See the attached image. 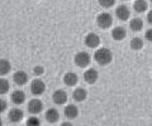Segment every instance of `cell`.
<instances>
[{
    "label": "cell",
    "mask_w": 152,
    "mask_h": 126,
    "mask_svg": "<svg viewBox=\"0 0 152 126\" xmlns=\"http://www.w3.org/2000/svg\"><path fill=\"white\" fill-rule=\"evenodd\" d=\"M129 28L133 32H140L142 28H143V22H142L140 18H133L129 23Z\"/></svg>",
    "instance_id": "obj_19"
},
{
    "label": "cell",
    "mask_w": 152,
    "mask_h": 126,
    "mask_svg": "<svg viewBox=\"0 0 152 126\" xmlns=\"http://www.w3.org/2000/svg\"><path fill=\"white\" fill-rule=\"evenodd\" d=\"M115 3V0H99V4L103 6V8H112Z\"/></svg>",
    "instance_id": "obj_24"
},
{
    "label": "cell",
    "mask_w": 152,
    "mask_h": 126,
    "mask_svg": "<svg viewBox=\"0 0 152 126\" xmlns=\"http://www.w3.org/2000/svg\"><path fill=\"white\" fill-rule=\"evenodd\" d=\"M27 126H41V121L36 116H31L29 119L27 120Z\"/></svg>",
    "instance_id": "obj_23"
},
{
    "label": "cell",
    "mask_w": 152,
    "mask_h": 126,
    "mask_svg": "<svg viewBox=\"0 0 152 126\" xmlns=\"http://www.w3.org/2000/svg\"><path fill=\"white\" fill-rule=\"evenodd\" d=\"M12 66L9 63V60L7 59H0V76H5L10 72Z\"/></svg>",
    "instance_id": "obj_18"
},
{
    "label": "cell",
    "mask_w": 152,
    "mask_h": 126,
    "mask_svg": "<svg viewBox=\"0 0 152 126\" xmlns=\"http://www.w3.org/2000/svg\"><path fill=\"white\" fill-rule=\"evenodd\" d=\"M98 78H99V74L96 72V69H94V68H90L84 73V80L88 83H95L98 81Z\"/></svg>",
    "instance_id": "obj_9"
},
{
    "label": "cell",
    "mask_w": 152,
    "mask_h": 126,
    "mask_svg": "<svg viewBox=\"0 0 152 126\" xmlns=\"http://www.w3.org/2000/svg\"><path fill=\"white\" fill-rule=\"evenodd\" d=\"M0 126H3V121H1V119H0Z\"/></svg>",
    "instance_id": "obj_30"
},
{
    "label": "cell",
    "mask_w": 152,
    "mask_h": 126,
    "mask_svg": "<svg viewBox=\"0 0 152 126\" xmlns=\"http://www.w3.org/2000/svg\"><path fill=\"white\" fill-rule=\"evenodd\" d=\"M85 44H86L89 48H96V47L100 44V38H99L98 34L90 33L85 37Z\"/></svg>",
    "instance_id": "obj_5"
},
{
    "label": "cell",
    "mask_w": 152,
    "mask_h": 126,
    "mask_svg": "<svg viewBox=\"0 0 152 126\" xmlns=\"http://www.w3.org/2000/svg\"><path fill=\"white\" fill-rule=\"evenodd\" d=\"M7 110V101L0 99V112H4Z\"/></svg>",
    "instance_id": "obj_26"
},
{
    "label": "cell",
    "mask_w": 152,
    "mask_h": 126,
    "mask_svg": "<svg viewBox=\"0 0 152 126\" xmlns=\"http://www.w3.org/2000/svg\"><path fill=\"white\" fill-rule=\"evenodd\" d=\"M145 37H146V39L147 40H150V42H152V29H148L146 32V34H145Z\"/></svg>",
    "instance_id": "obj_27"
},
{
    "label": "cell",
    "mask_w": 152,
    "mask_h": 126,
    "mask_svg": "<svg viewBox=\"0 0 152 126\" xmlns=\"http://www.w3.org/2000/svg\"><path fill=\"white\" fill-rule=\"evenodd\" d=\"M8 116L12 122H19V121H22V119H23V111L20 109H12L9 111Z\"/></svg>",
    "instance_id": "obj_11"
},
{
    "label": "cell",
    "mask_w": 152,
    "mask_h": 126,
    "mask_svg": "<svg viewBox=\"0 0 152 126\" xmlns=\"http://www.w3.org/2000/svg\"><path fill=\"white\" fill-rule=\"evenodd\" d=\"M33 72H34L36 76H41V74L45 72V69H43L42 66H36L34 68H33Z\"/></svg>",
    "instance_id": "obj_25"
},
{
    "label": "cell",
    "mask_w": 152,
    "mask_h": 126,
    "mask_svg": "<svg viewBox=\"0 0 152 126\" xmlns=\"http://www.w3.org/2000/svg\"><path fill=\"white\" fill-rule=\"evenodd\" d=\"M13 80H14V82H15L18 86H23V85H26V83H27L28 76H27V73L24 71H18L13 76Z\"/></svg>",
    "instance_id": "obj_10"
},
{
    "label": "cell",
    "mask_w": 152,
    "mask_h": 126,
    "mask_svg": "<svg viewBox=\"0 0 152 126\" xmlns=\"http://www.w3.org/2000/svg\"><path fill=\"white\" fill-rule=\"evenodd\" d=\"M90 60H91L90 54L86 53V52H79L77 54L75 55V63L77 64L80 68H85L86 66H89Z\"/></svg>",
    "instance_id": "obj_3"
},
{
    "label": "cell",
    "mask_w": 152,
    "mask_h": 126,
    "mask_svg": "<svg viewBox=\"0 0 152 126\" xmlns=\"http://www.w3.org/2000/svg\"><path fill=\"white\" fill-rule=\"evenodd\" d=\"M24 100H26V95H24V92H23V91H15V92L12 93V101L15 105L23 104Z\"/></svg>",
    "instance_id": "obj_16"
},
{
    "label": "cell",
    "mask_w": 152,
    "mask_h": 126,
    "mask_svg": "<svg viewBox=\"0 0 152 126\" xmlns=\"http://www.w3.org/2000/svg\"><path fill=\"white\" fill-rule=\"evenodd\" d=\"M28 110H29V112L36 115V114H39L42 110H43V104L39 101V100H32L29 101V104H28Z\"/></svg>",
    "instance_id": "obj_7"
},
{
    "label": "cell",
    "mask_w": 152,
    "mask_h": 126,
    "mask_svg": "<svg viewBox=\"0 0 152 126\" xmlns=\"http://www.w3.org/2000/svg\"><path fill=\"white\" fill-rule=\"evenodd\" d=\"M61 126H72V124H70V122H64Z\"/></svg>",
    "instance_id": "obj_29"
},
{
    "label": "cell",
    "mask_w": 152,
    "mask_h": 126,
    "mask_svg": "<svg viewBox=\"0 0 152 126\" xmlns=\"http://www.w3.org/2000/svg\"><path fill=\"white\" fill-rule=\"evenodd\" d=\"M151 3H152V0H151Z\"/></svg>",
    "instance_id": "obj_31"
},
{
    "label": "cell",
    "mask_w": 152,
    "mask_h": 126,
    "mask_svg": "<svg viewBox=\"0 0 152 126\" xmlns=\"http://www.w3.org/2000/svg\"><path fill=\"white\" fill-rule=\"evenodd\" d=\"M86 96H88V92L85 91L84 88H76V90L74 91V93H72L74 100L77 101V102L84 101L85 99H86Z\"/></svg>",
    "instance_id": "obj_17"
},
{
    "label": "cell",
    "mask_w": 152,
    "mask_h": 126,
    "mask_svg": "<svg viewBox=\"0 0 152 126\" xmlns=\"http://www.w3.org/2000/svg\"><path fill=\"white\" fill-rule=\"evenodd\" d=\"M79 81V77H77V74L74 73V72H69V73H66L65 74V77H64V82L66 83L67 86H75L76 83H77Z\"/></svg>",
    "instance_id": "obj_13"
},
{
    "label": "cell",
    "mask_w": 152,
    "mask_h": 126,
    "mask_svg": "<svg viewBox=\"0 0 152 126\" xmlns=\"http://www.w3.org/2000/svg\"><path fill=\"white\" fill-rule=\"evenodd\" d=\"M142 47H143V40H142L141 38H133L132 40H131V48L133 49V50H140V49H142Z\"/></svg>",
    "instance_id": "obj_21"
},
{
    "label": "cell",
    "mask_w": 152,
    "mask_h": 126,
    "mask_svg": "<svg viewBox=\"0 0 152 126\" xmlns=\"http://www.w3.org/2000/svg\"><path fill=\"white\" fill-rule=\"evenodd\" d=\"M96 23H98V25L102 29H107V28L112 27V24H113V18H112L110 14L102 13V14H99V15H98Z\"/></svg>",
    "instance_id": "obj_2"
},
{
    "label": "cell",
    "mask_w": 152,
    "mask_h": 126,
    "mask_svg": "<svg viewBox=\"0 0 152 126\" xmlns=\"http://www.w3.org/2000/svg\"><path fill=\"white\" fill-rule=\"evenodd\" d=\"M94 58L100 66H107V64H109L112 62L113 54L108 48H99L96 52H95Z\"/></svg>",
    "instance_id": "obj_1"
},
{
    "label": "cell",
    "mask_w": 152,
    "mask_h": 126,
    "mask_svg": "<svg viewBox=\"0 0 152 126\" xmlns=\"http://www.w3.org/2000/svg\"><path fill=\"white\" fill-rule=\"evenodd\" d=\"M46 119L48 122H57V121L60 120V114H58V111H57L56 109H50V110H47V112H46Z\"/></svg>",
    "instance_id": "obj_14"
},
{
    "label": "cell",
    "mask_w": 152,
    "mask_h": 126,
    "mask_svg": "<svg viewBox=\"0 0 152 126\" xmlns=\"http://www.w3.org/2000/svg\"><path fill=\"white\" fill-rule=\"evenodd\" d=\"M133 9L137 13H143L147 10V1L146 0H136L133 4Z\"/></svg>",
    "instance_id": "obj_20"
},
{
    "label": "cell",
    "mask_w": 152,
    "mask_h": 126,
    "mask_svg": "<svg viewBox=\"0 0 152 126\" xmlns=\"http://www.w3.org/2000/svg\"><path fill=\"white\" fill-rule=\"evenodd\" d=\"M115 14H117L118 19H121V20H127V19H129V17H131L129 9H128L126 5L118 6L117 10H115Z\"/></svg>",
    "instance_id": "obj_8"
},
{
    "label": "cell",
    "mask_w": 152,
    "mask_h": 126,
    "mask_svg": "<svg viewBox=\"0 0 152 126\" xmlns=\"http://www.w3.org/2000/svg\"><path fill=\"white\" fill-rule=\"evenodd\" d=\"M9 88H10L9 82L7 80H4V78H0V95H5L9 91Z\"/></svg>",
    "instance_id": "obj_22"
},
{
    "label": "cell",
    "mask_w": 152,
    "mask_h": 126,
    "mask_svg": "<svg viewBox=\"0 0 152 126\" xmlns=\"http://www.w3.org/2000/svg\"><path fill=\"white\" fill-rule=\"evenodd\" d=\"M112 37L114 40H122L126 38V29L123 27H115L112 30Z\"/></svg>",
    "instance_id": "obj_12"
},
{
    "label": "cell",
    "mask_w": 152,
    "mask_h": 126,
    "mask_svg": "<svg viewBox=\"0 0 152 126\" xmlns=\"http://www.w3.org/2000/svg\"><path fill=\"white\" fill-rule=\"evenodd\" d=\"M52 100L56 105H64L66 101H67V95L66 92L62 90H57L53 92V96H52Z\"/></svg>",
    "instance_id": "obj_6"
},
{
    "label": "cell",
    "mask_w": 152,
    "mask_h": 126,
    "mask_svg": "<svg viewBox=\"0 0 152 126\" xmlns=\"http://www.w3.org/2000/svg\"><path fill=\"white\" fill-rule=\"evenodd\" d=\"M65 115H66V117H69V119H75V117H77V115H79V109L76 107L75 105H69V106H66V109H65Z\"/></svg>",
    "instance_id": "obj_15"
},
{
    "label": "cell",
    "mask_w": 152,
    "mask_h": 126,
    "mask_svg": "<svg viewBox=\"0 0 152 126\" xmlns=\"http://www.w3.org/2000/svg\"><path fill=\"white\" fill-rule=\"evenodd\" d=\"M45 90H46V85L43 83V81H42V80H34L32 82L31 91H32L33 95L39 96V95H42V93L45 92Z\"/></svg>",
    "instance_id": "obj_4"
},
{
    "label": "cell",
    "mask_w": 152,
    "mask_h": 126,
    "mask_svg": "<svg viewBox=\"0 0 152 126\" xmlns=\"http://www.w3.org/2000/svg\"><path fill=\"white\" fill-rule=\"evenodd\" d=\"M147 20H148L150 24H152V10L148 14H147Z\"/></svg>",
    "instance_id": "obj_28"
}]
</instances>
